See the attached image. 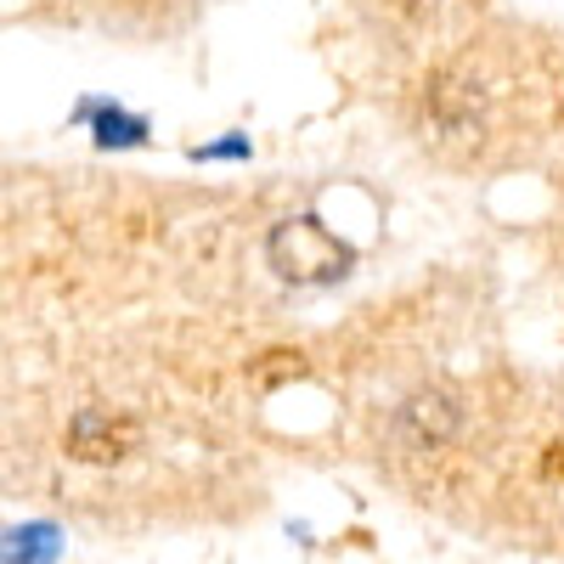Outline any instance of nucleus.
<instances>
[{
    "instance_id": "obj_1",
    "label": "nucleus",
    "mask_w": 564,
    "mask_h": 564,
    "mask_svg": "<svg viewBox=\"0 0 564 564\" xmlns=\"http://www.w3.org/2000/svg\"><path fill=\"white\" fill-rule=\"evenodd\" d=\"M265 260H271L276 276H289V282H334V276L350 271V249L311 215H294V220L271 226Z\"/></svg>"
},
{
    "instance_id": "obj_2",
    "label": "nucleus",
    "mask_w": 564,
    "mask_h": 564,
    "mask_svg": "<svg viewBox=\"0 0 564 564\" xmlns=\"http://www.w3.org/2000/svg\"><path fill=\"white\" fill-rule=\"evenodd\" d=\"M130 441H135L130 423H113V417H102V412H85V417L74 423V435H68L74 457H85V463H113V457H124Z\"/></svg>"
},
{
    "instance_id": "obj_3",
    "label": "nucleus",
    "mask_w": 564,
    "mask_h": 564,
    "mask_svg": "<svg viewBox=\"0 0 564 564\" xmlns=\"http://www.w3.org/2000/svg\"><path fill=\"white\" fill-rule=\"evenodd\" d=\"M97 130H102V141H135V135H141V119H124V113H102V119H97Z\"/></svg>"
}]
</instances>
